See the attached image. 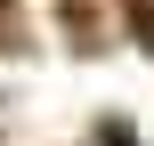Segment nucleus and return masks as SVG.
Listing matches in <instances>:
<instances>
[{
  "label": "nucleus",
  "instance_id": "f257e3e1",
  "mask_svg": "<svg viewBox=\"0 0 154 146\" xmlns=\"http://www.w3.org/2000/svg\"><path fill=\"white\" fill-rule=\"evenodd\" d=\"M130 8H138V16H154V0H130Z\"/></svg>",
  "mask_w": 154,
  "mask_h": 146
},
{
  "label": "nucleus",
  "instance_id": "f03ea898",
  "mask_svg": "<svg viewBox=\"0 0 154 146\" xmlns=\"http://www.w3.org/2000/svg\"><path fill=\"white\" fill-rule=\"evenodd\" d=\"M106 146H122V138H106Z\"/></svg>",
  "mask_w": 154,
  "mask_h": 146
}]
</instances>
